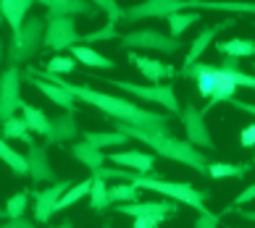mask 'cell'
<instances>
[{
	"instance_id": "1",
	"label": "cell",
	"mask_w": 255,
	"mask_h": 228,
	"mask_svg": "<svg viewBox=\"0 0 255 228\" xmlns=\"http://www.w3.org/2000/svg\"><path fill=\"white\" fill-rule=\"evenodd\" d=\"M24 71H29L32 76H37V79H45V81L55 84V87L66 89L74 100H82L84 105L98 108L106 118H113V121H119V123H127V126L150 131V134H160V137H168V134H171V126H168L171 116H166V113L145 110V108H139L137 102H131V100H127V97H119V94H111V92H98V89L87 87V84L66 81L63 76L45 74L42 69H34V66H26Z\"/></svg>"
},
{
	"instance_id": "2",
	"label": "cell",
	"mask_w": 255,
	"mask_h": 228,
	"mask_svg": "<svg viewBox=\"0 0 255 228\" xmlns=\"http://www.w3.org/2000/svg\"><path fill=\"white\" fill-rule=\"evenodd\" d=\"M182 76L195 79L200 97H205V110H213L221 102L237 100V89L248 87L255 89V76L240 69V58H224L221 63H195L190 69H182ZM203 110V113H205Z\"/></svg>"
},
{
	"instance_id": "3",
	"label": "cell",
	"mask_w": 255,
	"mask_h": 228,
	"mask_svg": "<svg viewBox=\"0 0 255 228\" xmlns=\"http://www.w3.org/2000/svg\"><path fill=\"white\" fill-rule=\"evenodd\" d=\"M113 126H116V131H119V134H124L127 139H137V142H142V145H147L150 150L155 152V155L168 157V160L182 163V165H190L195 173L208 176V165H211V160L205 157V152H200L197 147H192L187 139H179V137H174V134H168V137L150 134V131L127 126V123H119V121H113Z\"/></svg>"
},
{
	"instance_id": "4",
	"label": "cell",
	"mask_w": 255,
	"mask_h": 228,
	"mask_svg": "<svg viewBox=\"0 0 255 228\" xmlns=\"http://www.w3.org/2000/svg\"><path fill=\"white\" fill-rule=\"evenodd\" d=\"M45 45V18L40 16H29L21 26L18 34H11V40L5 42V61L8 66L18 63H29L37 53H42Z\"/></svg>"
},
{
	"instance_id": "5",
	"label": "cell",
	"mask_w": 255,
	"mask_h": 228,
	"mask_svg": "<svg viewBox=\"0 0 255 228\" xmlns=\"http://www.w3.org/2000/svg\"><path fill=\"white\" fill-rule=\"evenodd\" d=\"M95 79H100V76H95ZM100 81H108L116 89L127 92V94H131V97H137V100H145V102H153V105L166 108L171 116H182V108H179L174 84H131V81H121V79H100Z\"/></svg>"
},
{
	"instance_id": "6",
	"label": "cell",
	"mask_w": 255,
	"mask_h": 228,
	"mask_svg": "<svg viewBox=\"0 0 255 228\" xmlns=\"http://www.w3.org/2000/svg\"><path fill=\"white\" fill-rule=\"evenodd\" d=\"M119 42L124 50H155V53H166V55H174L184 47L182 40H174V37H166L160 34L158 29H137V32H127L119 37Z\"/></svg>"
},
{
	"instance_id": "7",
	"label": "cell",
	"mask_w": 255,
	"mask_h": 228,
	"mask_svg": "<svg viewBox=\"0 0 255 228\" xmlns=\"http://www.w3.org/2000/svg\"><path fill=\"white\" fill-rule=\"evenodd\" d=\"M79 37L82 34H77V18H63V16L45 13V45H42V50L58 55L61 50H71L74 45H79Z\"/></svg>"
},
{
	"instance_id": "8",
	"label": "cell",
	"mask_w": 255,
	"mask_h": 228,
	"mask_svg": "<svg viewBox=\"0 0 255 228\" xmlns=\"http://www.w3.org/2000/svg\"><path fill=\"white\" fill-rule=\"evenodd\" d=\"M24 100H21V71L16 66L0 74V123H5L8 118H13L21 110Z\"/></svg>"
},
{
	"instance_id": "9",
	"label": "cell",
	"mask_w": 255,
	"mask_h": 228,
	"mask_svg": "<svg viewBox=\"0 0 255 228\" xmlns=\"http://www.w3.org/2000/svg\"><path fill=\"white\" fill-rule=\"evenodd\" d=\"M182 11H192L190 0H150V3L124 8V18L121 21L134 24V21H142V18H168Z\"/></svg>"
},
{
	"instance_id": "10",
	"label": "cell",
	"mask_w": 255,
	"mask_h": 228,
	"mask_svg": "<svg viewBox=\"0 0 255 228\" xmlns=\"http://www.w3.org/2000/svg\"><path fill=\"white\" fill-rule=\"evenodd\" d=\"M74 181H55L50 186L45 189H34V192H29V197L34 199V221L37 223H48L50 218L58 213V202L61 197L71 189Z\"/></svg>"
},
{
	"instance_id": "11",
	"label": "cell",
	"mask_w": 255,
	"mask_h": 228,
	"mask_svg": "<svg viewBox=\"0 0 255 228\" xmlns=\"http://www.w3.org/2000/svg\"><path fill=\"white\" fill-rule=\"evenodd\" d=\"M182 123H184V131H187V142H190L192 147L197 150H213V137L211 131H208L205 126V118H203V110L195 105V102L190 100L187 105L182 108Z\"/></svg>"
},
{
	"instance_id": "12",
	"label": "cell",
	"mask_w": 255,
	"mask_h": 228,
	"mask_svg": "<svg viewBox=\"0 0 255 228\" xmlns=\"http://www.w3.org/2000/svg\"><path fill=\"white\" fill-rule=\"evenodd\" d=\"M113 210L131 218H171L179 213V207L171 199H147V202H134V205H113Z\"/></svg>"
},
{
	"instance_id": "13",
	"label": "cell",
	"mask_w": 255,
	"mask_h": 228,
	"mask_svg": "<svg viewBox=\"0 0 255 228\" xmlns=\"http://www.w3.org/2000/svg\"><path fill=\"white\" fill-rule=\"evenodd\" d=\"M106 163H113L116 168L131 170V173H139V176H150L155 157L145 155V152H137V150H124V152H108Z\"/></svg>"
},
{
	"instance_id": "14",
	"label": "cell",
	"mask_w": 255,
	"mask_h": 228,
	"mask_svg": "<svg viewBox=\"0 0 255 228\" xmlns=\"http://www.w3.org/2000/svg\"><path fill=\"white\" fill-rule=\"evenodd\" d=\"M26 163H29V178L34 184H42V181L55 184L58 181V178H55V170L50 168V160H48V147L32 142L29 152H26Z\"/></svg>"
},
{
	"instance_id": "15",
	"label": "cell",
	"mask_w": 255,
	"mask_h": 228,
	"mask_svg": "<svg viewBox=\"0 0 255 228\" xmlns=\"http://www.w3.org/2000/svg\"><path fill=\"white\" fill-rule=\"evenodd\" d=\"M129 63L137 66V71L142 74V79H147V84H163L160 79H174V76H176L174 66L160 63L155 58H145V55L131 53V50H129Z\"/></svg>"
},
{
	"instance_id": "16",
	"label": "cell",
	"mask_w": 255,
	"mask_h": 228,
	"mask_svg": "<svg viewBox=\"0 0 255 228\" xmlns=\"http://www.w3.org/2000/svg\"><path fill=\"white\" fill-rule=\"evenodd\" d=\"M229 26H234V18H224V21L213 24V26H205V29H203V32H200V34H197L195 40H192L190 50H187V58H184V69H190V66L200 63L203 53L208 50V45L213 42V37L219 34V32H224V29H229Z\"/></svg>"
},
{
	"instance_id": "17",
	"label": "cell",
	"mask_w": 255,
	"mask_h": 228,
	"mask_svg": "<svg viewBox=\"0 0 255 228\" xmlns=\"http://www.w3.org/2000/svg\"><path fill=\"white\" fill-rule=\"evenodd\" d=\"M21 81L32 84L34 89H40V92L45 94V97H48V100H53L55 105H58V108H63L66 113H74V110H77V100H74V97H71V94L66 92V89L55 87V84L45 81V79H37V76H32L29 71H24V74H21Z\"/></svg>"
},
{
	"instance_id": "18",
	"label": "cell",
	"mask_w": 255,
	"mask_h": 228,
	"mask_svg": "<svg viewBox=\"0 0 255 228\" xmlns=\"http://www.w3.org/2000/svg\"><path fill=\"white\" fill-rule=\"evenodd\" d=\"M79 134V126H77V118L74 113H61V116L50 118V131H48V142L45 147H53V145H61V142H74Z\"/></svg>"
},
{
	"instance_id": "19",
	"label": "cell",
	"mask_w": 255,
	"mask_h": 228,
	"mask_svg": "<svg viewBox=\"0 0 255 228\" xmlns=\"http://www.w3.org/2000/svg\"><path fill=\"white\" fill-rule=\"evenodd\" d=\"M42 8H45V13L63 16V18H77L82 13L95 16V11H98V8L92 3H87V0H45Z\"/></svg>"
},
{
	"instance_id": "20",
	"label": "cell",
	"mask_w": 255,
	"mask_h": 228,
	"mask_svg": "<svg viewBox=\"0 0 255 228\" xmlns=\"http://www.w3.org/2000/svg\"><path fill=\"white\" fill-rule=\"evenodd\" d=\"M32 0H3L0 3V16H3V21L11 26V34H18L21 32V26L26 21V13L32 11Z\"/></svg>"
},
{
	"instance_id": "21",
	"label": "cell",
	"mask_w": 255,
	"mask_h": 228,
	"mask_svg": "<svg viewBox=\"0 0 255 228\" xmlns=\"http://www.w3.org/2000/svg\"><path fill=\"white\" fill-rule=\"evenodd\" d=\"M71 155H74V160L77 163H82V165H87L90 170H98V168H103L106 165V155H103L100 150H95L92 145H87V142H74L71 145Z\"/></svg>"
},
{
	"instance_id": "22",
	"label": "cell",
	"mask_w": 255,
	"mask_h": 228,
	"mask_svg": "<svg viewBox=\"0 0 255 228\" xmlns=\"http://www.w3.org/2000/svg\"><path fill=\"white\" fill-rule=\"evenodd\" d=\"M224 58H253L255 61V40H226V42H216Z\"/></svg>"
},
{
	"instance_id": "23",
	"label": "cell",
	"mask_w": 255,
	"mask_h": 228,
	"mask_svg": "<svg viewBox=\"0 0 255 228\" xmlns=\"http://www.w3.org/2000/svg\"><path fill=\"white\" fill-rule=\"evenodd\" d=\"M71 58L79 61L84 66H90V69H116V63L106 55H100L98 50H92V47H84V45H74L71 47Z\"/></svg>"
},
{
	"instance_id": "24",
	"label": "cell",
	"mask_w": 255,
	"mask_h": 228,
	"mask_svg": "<svg viewBox=\"0 0 255 228\" xmlns=\"http://www.w3.org/2000/svg\"><path fill=\"white\" fill-rule=\"evenodd\" d=\"M18 113H21V118H24L26 126H29V131H34V134H42V137H48V131H50V118L45 116V113H42L40 108L29 105V102H24Z\"/></svg>"
},
{
	"instance_id": "25",
	"label": "cell",
	"mask_w": 255,
	"mask_h": 228,
	"mask_svg": "<svg viewBox=\"0 0 255 228\" xmlns=\"http://www.w3.org/2000/svg\"><path fill=\"white\" fill-rule=\"evenodd\" d=\"M0 160H3L16 176H29V163H26V157L21 152H16L8 142H3V137H0Z\"/></svg>"
},
{
	"instance_id": "26",
	"label": "cell",
	"mask_w": 255,
	"mask_h": 228,
	"mask_svg": "<svg viewBox=\"0 0 255 228\" xmlns=\"http://www.w3.org/2000/svg\"><path fill=\"white\" fill-rule=\"evenodd\" d=\"M84 142L103 152V147H121V145H127L129 139L124 134H119V131H87Z\"/></svg>"
},
{
	"instance_id": "27",
	"label": "cell",
	"mask_w": 255,
	"mask_h": 228,
	"mask_svg": "<svg viewBox=\"0 0 255 228\" xmlns=\"http://www.w3.org/2000/svg\"><path fill=\"white\" fill-rule=\"evenodd\" d=\"M108 199H111V207L113 205H134V202H139V189L131 184H113V186H108Z\"/></svg>"
},
{
	"instance_id": "28",
	"label": "cell",
	"mask_w": 255,
	"mask_h": 228,
	"mask_svg": "<svg viewBox=\"0 0 255 228\" xmlns=\"http://www.w3.org/2000/svg\"><path fill=\"white\" fill-rule=\"evenodd\" d=\"M253 168V163H211L208 165V176L211 178H242L248 170Z\"/></svg>"
},
{
	"instance_id": "29",
	"label": "cell",
	"mask_w": 255,
	"mask_h": 228,
	"mask_svg": "<svg viewBox=\"0 0 255 228\" xmlns=\"http://www.w3.org/2000/svg\"><path fill=\"white\" fill-rule=\"evenodd\" d=\"M3 126V139H21L26 142V145H32V134H29V126L24 123L21 116H13V118H8L5 123H0Z\"/></svg>"
},
{
	"instance_id": "30",
	"label": "cell",
	"mask_w": 255,
	"mask_h": 228,
	"mask_svg": "<svg viewBox=\"0 0 255 228\" xmlns=\"http://www.w3.org/2000/svg\"><path fill=\"white\" fill-rule=\"evenodd\" d=\"M90 207L95 213H103L111 207V199H108V184L103 178L92 176V189H90Z\"/></svg>"
},
{
	"instance_id": "31",
	"label": "cell",
	"mask_w": 255,
	"mask_h": 228,
	"mask_svg": "<svg viewBox=\"0 0 255 228\" xmlns=\"http://www.w3.org/2000/svg\"><path fill=\"white\" fill-rule=\"evenodd\" d=\"M200 13H195V11H182V13H174V16H168V29H171V37L174 40H182V32L187 29V26H192L200 21Z\"/></svg>"
},
{
	"instance_id": "32",
	"label": "cell",
	"mask_w": 255,
	"mask_h": 228,
	"mask_svg": "<svg viewBox=\"0 0 255 228\" xmlns=\"http://www.w3.org/2000/svg\"><path fill=\"white\" fill-rule=\"evenodd\" d=\"M74 69H77V61L71 58V55H50L48 61H42V71L45 74H55V76H61V74H71Z\"/></svg>"
},
{
	"instance_id": "33",
	"label": "cell",
	"mask_w": 255,
	"mask_h": 228,
	"mask_svg": "<svg viewBox=\"0 0 255 228\" xmlns=\"http://www.w3.org/2000/svg\"><path fill=\"white\" fill-rule=\"evenodd\" d=\"M90 189H92V178H84V181H79V184H71V189L61 197L58 210H69L71 205H77L82 197H87V194H90Z\"/></svg>"
},
{
	"instance_id": "34",
	"label": "cell",
	"mask_w": 255,
	"mask_h": 228,
	"mask_svg": "<svg viewBox=\"0 0 255 228\" xmlns=\"http://www.w3.org/2000/svg\"><path fill=\"white\" fill-rule=\"evenodd\" d=\"M26 207H29V192H18V194H13L5 202V210L3 213H5L8 221H18V218H24Z\"/></svg>"
},
{
	"instance_id": "35",
	"label": "cell",
	"mask_w": 255,
	"mask_h": 228,
	"mask_svg": "<svg viewBox=\"0 0 255 228\" xmlns=\"http://www.w3.org/2000/svg\"><path fill=\"white\" fill-rule=\"evenodd\" d=\"M192 8H208V11H229V13H255V3H190Z\"/></svg>"
},
{
	"instance_id": "36",
	"label": "cell",
	"mask_w": 255,
	"mask_h": 228,
	"mask_svg": "<svg viewBox=\"0 0 255 228\" xmlns=\"http://www.w3.org/2000/svg\"><path fill=\"white\" fill-rule=\"evenodd\" d=\"M116 37H119L116 26H113V24H106V26H100V29H95V32L82 34V37H79V45L92 47L95 42H108V40H116Z\"/></svg>"
},
{
	"instance_id": "37",
	"label": "cell",
	"mask_w": 255,
	"mask_h": 228,
	"mask_svg": "<svg viewBox=\"0 0 255 228\" xmlns=\"http://www.w3.org/2000/svg\"><path fill=\"white\" fill-rule=\"evenodd\" d=\"M95 8L108 16V24H113V26L124 18V8H121L119 3H113V0H100V3H95Z\"/></svg>"
},
{
	"instance_id": "38",
	"label": "cell",
	"mask_w": 255,
	"mask_h": 228,
	"mask_svg": "<svg viewBox=\"0 0 255 228\" xmlns=\"http://www.w3.org/2000/svg\"><path fill=\"white\" fill-rule=\"evenodd\" d=\"M219 221H221V215H216V213H200L197 215V221H195V228H216L219 226Z\"/></svg>"
},
{
	"instance_id": "39",
	"label": "cell",
	"mask_w": 255,
	"mask_h": 228,
	"mask_svg": "<svg viewBox=\"0 0 255 228\" xmlns=\"http://www.w3.org/2000/svg\"><path fill=\"white\" fill-rule=\"evenodd\" d=\"M250 202H255V184H250V186L245 189V192H242L240 197H234V202H232L229 207H234V210H237V207H242V205H250Z\"/></svg>"
},
{
	"instance_id": "40",
	"label": "cell",
	"mask_w": 255,
	"mask_h": 228,
	"mask_svg": "<svg viewBox=\"0 0 255 228\" xmlns=\"http://www.w3.org/2000/svg\"><path fill=\"white\" fill-rule=\"evenodd\" d=\"M240 145L255 150V123H250V126H245V129L240 131Z\"/></svg>"
},
{
	"instance_id": "41",
	"label": "cell",
	"mask_w": 255,
	"mask_h": 228,
	"mask_svg": "<svg viewBox=\"0 0 255 228\" xmlns=\"http://www.w3.org/2000/svg\"><path fill=\"white\" fill-rule=\"evenodd\" d=\"M166 218H134V228H158Z\"/></svg>"
},
{
	"instance_id": "42",
	"label": "cell",
	"mask_w": 255,
	"mask_h": 228,
	"mask_svg": "<svg viewBox=\"0 0 255 228\" xmlns=\"http://www.w3.org/2000/svg\"><path fill=\"white\" fill-rule=\"evenodd\" d=\"M0 228H37L32 221H26V218H18V221H8V223H3Z\"/></svg>"
},
{
	"instance_id": "43",
	"label": "cell",
	"mask_w": 255,
	"mask_h": 228,
	"mask_svg": "<svg viewBox=\"0 0 255 228\" xmlns=\"http://www.w3.org/2000/svg\"><path fill=\"white\" fill-rule=\"evenodd\" d=\"M229 105H234L237 110H245V113H253V116H255V102H245V100H232Z\"/></svg>"
},
{
	"instance_id": "44",
	"label": "cell",
	"mask_w": 255,
	"mask_h": 228,
	"mask_svg": "<svg viewBox=\"0 0 255 228\" xmlns=\"http://www.w3.org/2000/svg\"><path fill=\"white\" fill-rule=\"evenodd\" d=\"M224 213H237V215L245 218V221H253L255 223V210H245V207H237V210H234V207H226Z\"/></svg>"
},
{
	"instance_id": "45",
	"label": "cell",
	"mask_w": 255,
	"mask_h": 228,
	"mask_svg": "<svg viewBox=\"0 0 255 228\" xmlns=\"http://www.w3.org/2000/svg\"><path fill=\"white\" fill-rule=\"evenodd\" d=\"M3 55H5V42H3V37H0V63H3Z\"/></svg>"
},
{
	"instance_id": "46",
	"label": "cell",
	"mask_w": 255,
	"mask_h": 228,
	"mask_svg": "<svg viewBox=\"0 0 255 228\" xmlns=\"http://www.w3.org/2000/svg\"><path fill=\"white\" fill-rule=\"evenodd\" d=\"M250 163H253V168H255V155H253V160H250Z\"/></svg>"
},
{
	"instance_id": "47",
	"label": "cell",
	"mask_w": 255,
	"mask_h": 228,
	"mask_svg": "<svg viewBox=\"0 0 255 228\" xmlns=\"http://www.w3.org/2000/svg\"><path fill=\"white\" fill-rule=\"evenodd\" d=\"M0 26H3V16H0Z\"/></svg>"
},
{
	"instance_id": "48",
	"label": "cell",
	"mask_w": 255,
	"mask_h": 228,
	"mask_svg": "<svg viewBox=\"0 0 255 228\" xmlns=\"http://www.w3.org/2000/svg\"><path fill=\"white\" fill-rule=\"evenodd\" d=\"M3 215H5V213H3V210H0V218H3Z\"/></svg>"
},
{
	"instance_id": "49",
	"label": "cell",
	"mask_w": 255,
	"mask_h": 228,
	"mask_svg": "<svg viewBox=\"0 0 255 228\" xmlns=\"http://www.w3.org/2000/svg\"><path fill=\"white\" fill-rule=\"evenodd\" d=\"M103 228H111V226H108V223H106V226H103Z\"/></svg>"
}]
</instances>
